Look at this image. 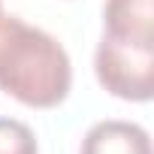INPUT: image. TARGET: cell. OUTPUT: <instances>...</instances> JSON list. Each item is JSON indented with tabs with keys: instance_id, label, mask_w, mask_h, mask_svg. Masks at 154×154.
<instances>
[{
	"instance_id": "1",
	"label": "cell",
	"mask_w": 154,
	"mask_h": 154,
	"mask_svg": "<svg viewBox=\"0 0 154 154\" xmlns=\"http://www.w3.org/2000/svg\"><path fill=\"white\" fill-rule=\"evenodd\" d=\"M69 85L66 48L18 15H0V91L24 106L51 109L66 100Z\"/></svg>"
},
{
	"instance_id": "2",
	"label": "cell",
	"mask_w": 154,
	"mask_h": 154,
	"mask_svg": "<svg viewBox=\"0 0 154 154\" xmlns=\"http://www.w3.org/2000/svg\"><path fill=\"white\" fill-rule=\"evenodd\" d=\"M94 72L112 97L148 103L154 97V42H130L103 33L94 51Z\"/></svg>"
},
{
	"instance_id": "3",
	"label": "cell",
	"mask_w": 154,
	"mask_h": 154,
	"mask_svg": "<svg viewBox=\"0 0 154 154\" xmlns=\"http://www.w3.org/2000/svg\"><path fill=\"white\" fill-rule=\"evenodd\" d=\"M79 154H151V136L133 121L106 118L85 133Z\"/></svg>"
},
{
	"instance_id": "4",
	"label": "cell",
	"mask_w": 154,
	"mask_h": 154,
	"mask_svg": "<svg viewBox=\"0 0 154 154\" xmlns=\"http://www.w3.org/2000/svg\"><path fill=\"white\" fill-rule=\"evenodd\" d=\"M103 27L118 39L154 42V0H106Z\"/></svg>"
},
{
	"instance_id": "5",
	"label": "cell",
	"mask_w": 154,
	"mask_h": 154,
	"mask_svg": "<svg viewBox=\"0 0 154 154\" xmlns=\"http://www.w3.org/2000/svg\"><path fill=\"white\" fill-rule=\"evenodd\" d=\"M0 154H39V142L24 121L0 118Z\"/></svg>"
},
{
	"instance_id": "6",
	"label": "cell",
	"mask_w": 154,
	"mask_h": 154,
	"mask_svg": "<svg viewBox=\"0 0 154 154\" xmlns=\"http://www.w3.org/2000/svg\"><path fill=\"white\" fill-rule=\"evenodd\" d=\"M0 15H3V3H0Z\"/></svg>"
}]
</instances>
